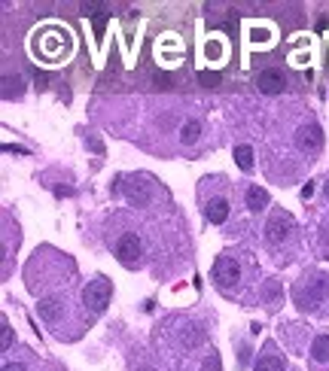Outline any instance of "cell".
Here are the masks:
<instances>
[{
  "label": "cell",
  "mask_w": 329,
  "mask_h": 371,
  "mask_svg": "<svg viewBox=\"0 0 329 371\" xmlns=\"http://www.w3.org/2000/svg\"><path fill=\"white\" fill-rule=\"evenodd\" d=\"M37 314H40V320L52 329V335L61 338V341H67L64 329H71V338H80L82 332H86V326H89V316H82L80 311H76V305L71 301L67 292H58V296L43 298L40 305H37Z\"/></svg>",
  "instance_id": "cell-1"
},
{
  "label": "cell",
  "mask_w": 329,
  "mask_h": 371,
  "mask_svg": "<svg viewBox=\"0 0 329 371\" xmlns=\"http://www.w3.org/2000/svg\"><path fill=\"white\" fill-rule=\"evenodd\" d=\"M198 198H202V213L213 226H223L232 213V195H229V183L223 177H204L198 186Z\"/></svg>",
  "instance_id": "cell-2"
},
{
  "label": "cell",
  "mask_w": 329,
  "mask_h": 371,
  "mask_svg": "<svg viewBox=\"0 0 329 371\" xmlns=\"http://www.w3.org/2000/svg\"><path fill=\"white\" fill-rule=\"evenodd\" d=\"M125 219V216H119V222ZM110 250L113 256L119 259V265L125 268H143V262H147V241H143V235L137 231L134 226H128V222H122L116 228V235H110Z\"/></svg>",
  "instance_id": "cell-3"
},
{
  "label": "cell",
  "mask_w": 329,
  "mask_h": 371,
  "mask_svg": "<svg viewBox=\"0 0 329 371\" xmlns=\"http://www.w3.org/2000/svg\"><path fill=\"white\" fill-rule=\"evenodd\" d=\"M293 301L302 311L329 314V277L326 274H305L293 286Z\"/></svg>",
  "instance_id": "cell-4"
},
{
  "label": "cell",
  "mask_w": 329,
  "mask_h": 371,
  "mask_svg": "<svg viewBox=\"0 0 329 371\" xmlns=\"http://www.w3.org/2000/svg\"><path fill=\"white\" fill-rule=\"evenodd\" d=\"M244 277H247L244 262L235 256V253H223V256H217V262H213V286H217L226 298L241 296L244 283H247Z\"/></svg>",
  "instance_id": "cell-5"
},
{
  "label": "cell",
  "mask_w": 329,
  "mask_h": 371,
  "mask_svg": "<svg viewBox=\"0 0 329 371\" xmlns=\"http://www.w3.org/2000/svg\"><path fill=\"white\" fill-rule=\"evenodd\" d=\"M299 241V228L296 219L284 210H272L269 222H265V246L274 253H290Z\"/></svg>",
  "instance_id": "cell-6"
},
{
  "label": "cell",
  "mask_w": 329,
  "mask_h": 371,
  "mask_svg": "<svg viewBox=\"0 0 329 371\" xmlns=\"http://www.w3.org/2000/svg\"><path fill=\"white\" fill-rule=\"evenodd\" d=\"M122 186V195L128 198V204L132 207H150L152 201L159 198V186L152 180L150 174H132V177H122L119 180Z\"/></svg>",
  "instance_id": "cell-7"
},
{
  "label": "cell",
  "mask_w": 329,
  "mask_h": 371,
  "mask_svg": "<svg viewBox=\"0 0 329 371\" xmlns=\"http://www.w3.org/2000/svg\"><path fill=\"white\" fill-rule=\"evenodd\" d=\"M113 298V283L107 280L104 274H98L95 280H89L86 292H82V305H86V314L89 316H98L107 311V305H110Z\"/></svg>",
  "instance_id": "cell-8"
},
{
  "label": "cell",
  "mask_w": 329,
  "mask_h": 371,
  "mask_svg": "<svg viewBox=\"0 0 329 371\" xmlns=\"http://www.w3.org/2000/svg\"><path fill=\"white\" fill-rule=\"evenodd\" d=\"M296 146H299L302 156H317L320 150H323V131L314 119H305L299 128H296Z\"/></svg>",
  "instance_id": "cell-9"
},
{
  "label": "cell",
  "mask_w": 329,
  "mask_h": 371,
  "mask_svg": "<svg viewBox=\"0 0 329 371\" xmlns=\"http://www.w3.org/2000/svg\"><path fill=\"white\" fill-rule=\"evenodd\" d=\"M305 356H308L311 371H329V332H320V335L311 338Z\"/></svg>",
  "instance_id": "cell-10"
},
{
  "label": "cell",
  "mask_w": 329,
  "mask_h": 371,
  "mask_svg": "<svg viewBox=\"0 0 329 371\" xmlns=\"http://www.w3.org/2000/svg\"><path fill=\"white\" fill-rule=\"evenodd\" d=\"M238 192H241V207L250 216H259V213L269 210V192L265 189H259V186H254V183H244Z\"/></svg>",
  "instance_id": "cell-11"
},
{
  "label": "cell",
  "mask_w": 329,
  "mask_h": 371,
  "mask_svg": "<svg viewBox=\"0 0 329 371\" xmlns=\"http://www.w3.org/2000/svg\"><path fill=\"white\" fill-rule=\"evenodd\" d=\"M254 371H287V359H284V353L278 350L272 341L263 347V353H259V359H256V368Z\"/></svg>",
  "instance_id": "cell-12"
},
{
  "label": "cell",
  "mask_w": 329,
  "mask_h": 371,
  "mask_svg": "<svg viewBox=\"0 0 329 371\" xmlns=\"http://www.w3.org/2000/svg\"><path fill=\"white\" fill-rule=\"evenodd\" d=\"M287 86V80H284V73L281 71H259L256 73V89L263 91V95H278V91H284Z\"/></svg>",
  "instance_id": "cell-13"
},
{
  "label": "cell",
  "mask_w": 329,
  "mask_h": 371,
  "mask_svg": "<svg viewBox=\"0 0 329 371\" xmlns=\"http://www.w3.org/2000/svg\"><path fill=\"white\" fill-rule=\"evenodd\" d=\"M198 141H202V122H198V119H186L180 125V143L183 146H193Z\"/></svg>",
  "instance_id": "cell-14"
},
{
  "label": "cell",
  "mask_w": 329,
  "mask_h": 371,
  "mask_svg": "<svg viewBox=\"0 0 329 371\" xmlns=\"http://www.w3.org/2000/svg\"><path fill=\"white\" fill-rule=\"evenodd\" d=\"M235 159H238V168H244V171H254V150L250 146H235Z\"/></svg>",
  "instance_id": "cell-15"
},
{
  "label": "cell",
  "mask_w": 329,
  "mask_h": 371,
  "mask_svg": "<svg viewBox=\"0 0 329 371\" xmlns=\"http://www.w3.org/2000/svg\"><path fill=\"white\" fill-rule=\"evenodd\" d=\"M202 371H220V356H217V350H208V356L202 359Z\"/></svg>",
  "instance_id": "cell-16"
},
{
  "label": "cell",
  "mask_w": 329,
  "mask_h": 371,
  "mask_svg": "<svg viewBox=\"0 0 329 371\" xmlns=\"http://www.w3.org/2000/svg\"><path fill=\"white\" fill-rule=\"evenodd\" d=\"M3 371H28V365H25V362H21V359H6L3 362Z\"/></svg>",
  "instance_id": "cell-17"
},
{
  "label": "cell",
  "mask_w": 329,
  "mask_h": 371,
  "mask_svg": "<svg viewBox=\"0 0 329 371\" xmlns=\"http://www.w3.org/2000/svg\"><path fill=\"white\" fill-rule=\"evenodd\" d=\"M311 192H314V186H311V183H308V186H305V189H302V198H305V201H308V198H311Z\"/></svg>",
  "instance_id": "cell-18"
},
{
  "label": "cell",
  "mask_w": 329,
  "mask_h": 371,
  "mask_svg": "<svg viewBox=\"0 0 329 371\" xmlns=\"http://www.w3.org/2000/svg\"><path fill=\"white\" fill-rule=\"evenodd\" d=\"M323 195H326V201H329V180L323 183Z\"/></svg>",
  "instance_id": "cell-19"
}]
</instances>
